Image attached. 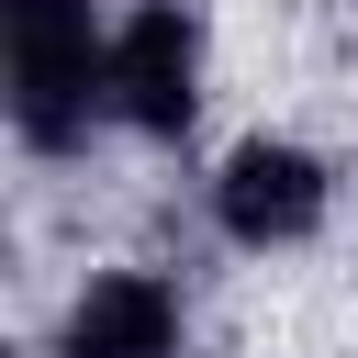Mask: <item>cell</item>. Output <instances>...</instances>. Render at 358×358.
Here are the masks:
<instances>
[{
	"label": "cell",
	"mask_w": 358,
	"mask_h": 358,
	"mask_svg": "<svg viewBox=\"0 0 358 358\" xmlns=\"http://www.w3.org/2000/svg\"><path fill=\"white\" fill-rule=\"evenodd\" d=\"M0 34H11V112H22V134L45 157L78 145L101 90H112V45L90 34V0H0Z\"/></svg>",
	"instance_id": "cell-1"
},
{
	"label": "cell",
	"mask_w": 358,
	"mask_h": 358,
	"mask_svg": "<svg viewBox=\"0 0 358 358\" xmlns=\"http://www.w3.org/2000/svg\"><path fill=\"white\" fill-rule=\"evenodd\" d=\"M190 78H201V45H190V22H179L168 0L112 34V101H123V123L179 134V123H190Z\"/></svg>",
	"instance_id": "cell-3"
},
{
	"label": "cell",
	"mask_w": 358,
	"mask_h": 358,
	"mask_svg": "<svg viewBox=\"0 0 358 358\" xmlns=\"http://www.w3.org/2000/svg\"><path fill=\"white\" fill-rule=\"evenodd\" d=\"M213 213H224V235L235 246H291V235H313L324 224V168L302 157V145H235L224 157V179H213Z\"/></svg>",
	"instance_id": "cell-2"
},
{
	"label": "cell",
	"mask_w": 358,
	"mask_h": 358,
	"mask_svg": "<svg viewBox=\"0 0 358 358\" xmlns=\"http://www.w3.org/2000/svg\"><path fill=\"white\" fill-rule=\"evenodd\" d=\"M67 358H179V302L157 280H90L67 313Z\"/></svg>",
	"instance_id": "cell-4"
}]
</instances>
